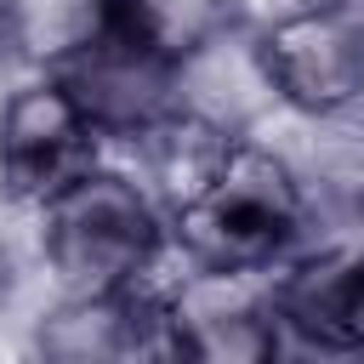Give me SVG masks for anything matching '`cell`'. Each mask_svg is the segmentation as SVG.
Wrapping results in <instances>:
<instances>
[{
  "mask_svg": "<svg viewBox=\"0 0 364 364\" xmlns=\"http://www.w3.org/2000/svg\"><path fill=\"white\" fill-rule=\"evenodd\" d=\"M301 222H307V199H301L296 171L273 148L245 142V136H233L228 159L188 205L165 210L171 245L199 279L267 273L296 245Z\"/></svg>",
  "mask_w": 364,
  "mask_h": 364,
  "instance_id": "1",
  "label": "cell"
},
{
  "mask_svg": "<svg viewBox=\"0 0 364 364\" xmlns=\"http://www.w3.org/2000/svg\"><path fill=\"white\" fill-rule=\"evenodd\" d=\"M165 239L171 228L154 188L114 165H91L40 205V256L57 273L63 296L131 290L159 262Z\"/></svg>",
  "mask_w": 364,
  "mask_h": 364,
  "instance_id": "2",
  "label": "cell"
},
{
  "mask_svg": "<svg viewBox=\"0 0 364 364\" xmlns=\"http://www.w3.org/2000/svg\"><path fill=\"white\" fill-rule=\"evenodd\" d=\"M256 68L267 91L313 119L364 108V6L313 0L256 28Z\"/></svg>",
  "mask_w": 364,
  "mask_h": 364,
  "instance_id": "3",
  "label": "cell"
},
{
  "mask_svg": "<svg viewBox=\"0 0 364 364\" xmlns=\"http://www.w3.org/2000/svg\"><path fill=\"white\" fill-rule=\"evenodd\" d=\"M102 154V131L63 74L23 80L0 102V188L17 205H46Z\"/></svg>",
  "mask_w": 364,
  "mask_h": 364,
  "instance_id": "4",
  "label": "cell"
},
{
  "mask_svg": "<svg viewBox=\"0 0 364 364\" xmlns=\"http://www.w3.org/2000/svg\"><path fill=\"white\" fill-rule=\"evenodd\" d=\"M57 74L74 85V97L85 102V114L97 119L102 136H136L165 108H176L171 102L176 68L165 57H154L142 40H131L97 0H91L85 34L74 40V51H68V63Z\"/></svg>",
  "mask_w": 364,
  "mask_h": 364,
  "instance_id": "5",
  "label": "cell"
},
{
  "mask_svg": "<svg viewBox=\"0 0 364 364\" xmlns=\"http://www.w3.org/2000/svg\"><path fill=\"white\" fill-rule=\"evenodd\" d=\"M136 142V159H142V182L154 188V199L165 210L188 205L210 176L216 165L228 159L233 148V131H222L216 119L193 114V108H165L148 131L131 136Z\"/></svg>",
  "mask_w": 364,
  "mask_h": 364,
  "instance_id": "6",
  "label": "cell"
},
{
  "mask_svg": "<svg viewBox=\"0 0 364 364\" xmlns=\"http://www.w3.org/2000/svg\"><path fill=\"white\" fill-rule=\"evenodd\" d=\"M97 6L171 68L210 51L228 28V0H97Z\"/></svg>",
  "mask_w": 364,
  "mask_h": 364,
  "instance_id": "7",
  "label": "cell"
},
{
  "mask_svg": "<svg viewBox=\"0 0 364 364\" xmlns=\"http://www.w3.org/2000/svg\"><path fill=\"white\" fill-rule=\"evenodd\" d=\"M28 46V17H23V0H0V68H11Z\"/></svg>",
  "mask_w": 364,
  "mask_h": 364,
  "instance_id": "8",
  "label": "cell"
},
{
  "mask_svg": "<svg viewBox=\"0 0 364 364\" xmlns=\"http://www.w3.org/2000/svg\"><path fill=\"white\" fill-rule=\"evenodd\" d=\"M341 336H347V353H364V256H358V267H353V284H347Z\"/></svg>",
  "mask_w": 364,
  "mask_h": 364,
  "instance_id": "9",
  "label": "cell"
},
{
  "mask_svg": "<svg viewBox=\"0 0 364 364\" xmlns=\"http://www.w3.org/2000/svg\"><path fill=\"white\" fill-rule=\"evenodd\" d=\"M11 279H17V273H11V245L0 239V307H6V296H11Z\"/></svg>",
  "mask_w": 364,
  "mask_h": 364,
  "instance_id": "10",
  "label": "cell"
},
{
  "mask_svg": "<svg viewBox=\"0 0 364 364\" xmlns=\"http://www.w3.org/2000/svg\"><path fill=\"white\" fill-rule=\"evenodd\" d=\"M353 6H364V0H353Z\"/></svg>",
  "mask_w": 364,
  "mask_h": 364,
  "instance_id": "11",
  "label": "cell"
}]
</instances>
